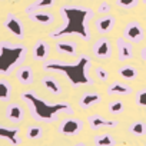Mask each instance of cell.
Instances as JSON below:
<instances>
[{
	"label": "cell",
	"instance_id": "6da1fadb",
	"mask_svg": "<svg viewBox=\"0 0 146 146\" xmlns=\"http://www.w3.org/2000/svg\"><path fill=\"white\" fill-rule=\"evenodd\" d=\"M60 15L63 17V26L49 33V37L57 40L64 36H79L82 40L89 42L90 35V22L95 17V12L83 6H62Z\"/></svg>",
	"mask_w": 146,
	"mask_h": 146
},
{
	"label": "cell",
	"instance_id": "7a4b0ae2",
	"mask_svg": "<svg viewBox=\"0 0 146 146\" xmlns=\"http://www.w3.org/2000/svg\"><path fill=\"white\" fill-rule=\"evenodd\" d=\"M20 98L27 105L30 116L39 122L50 123V122H54L60 113H70V115L73 113V108L69 103H64V102L49 103L33 92H23Z\"/></svg>",
	"mask_w": 146,
	"mask_h": 146
},
{
	"label": "cell",
	"instance_id": "3957f363",
	"mask_svg": "<svg viewBox=\"0 0 146 146\" xmlns=\"http://www.w3.org/2000/svg\"><path fill=\"white\" fill-rule=\"evenodd\" d=\"M89 66H90V59L86 54H82L75 63H66L60 60H47L43 63L44 70L63 73L75 88L93 83V79H90L89 76Z\"/></svg>",
	"mask_w": 146,
	"mask_h": 146
},
{
	"label": "cell",
	"instance_id": "277c9868",
	"mask_svg": "<svg viewBox=\"0 0 146 146\" xmlns=\"http://www.w3.org/2000/svg\"><path fill=\"white\" fill-rule=\"evenodd\" d=\"M27 57V47L22 43L0 42V75L9 76Z\"/></svg>",
	"mask_w": 146,
	"mask_h": 146
},
{
	"label": "cell",
	"instance_id": "5b68a950",
	"mask_svg": "<svg viewBox=\"0 0 146 146\" xmlns=\"http://www.w3.org/2000/svg\"><path fill=\"white\" fill-rule=\"evenodd\" d=\"M83 127H85L83 120L76 119V117H67V119L62 120L57 132L60 135H66V136H75V135H79L83 130Z\"/></svg>",
	"mask_w": 146,
	"mask_h": 146
},
{
	"label": "cell",
	"instance_id": "8992f818",
	"mask_svg": "<svg viewBox=\"0 0 146 146\" xmlns=\"http://www.w3.org/2000/svg\"><path fill=\"white\" fill-rule=\"evenodd\" d=\"M123 37L132 43H140L145 39V29L139 22H129L123 27Z\"/></svg>",
	"mask_w": 146,
	"mask_h": 146
},
{
	"label": "cell",
	"instance_id": "52a82bcc",
	"mask_svg": "<svg viewBox=\"0 0 146 146\" xmlns=\"http://www.w3.org/2000/svg\"><path fill=\"white\" fill-rule=\"evenodd\" d=\"M112 53H113V49H112V43L108 37H100L93 44V54L98 57V59H102V60H108L112 57Z\"/></svg>",
	"mask_w": 146,
	"mask_h": 146
},
{
	"label": "cell",
	"instance_id": "ba28073f",
	"mask_svg": "<svg viewBox=\"0 0 146 146\" xmlns=\"http://www.w3.org/2000/svg\"><path fill=\"white\" fill-rule=\"evenodd\" d=\"M116 49H117V60L125 63L133 59V46L132 42L126 40L123 36L116 39Z\"/></svg>",
	"mask_w": 146,
	"mask_h": 146
},
{
	"label": "cell",
	"instance_id": "9c48e42d",
	"mask_svg": "<svg viewBox=\"0 0 146 146\" xmlns=\"http://www.w3.org/2000/svg\"><path fill=\"white\" fill-rule=\"evenodd\" d=\"M5 27H6L10 33H13L15 37H17V39H23V37H25V29H23L22 20H20L16 15L9 13V15L6 16Z\"/></svg>",
	"mask_w": 146,
	"mask_h": 146
},
{
	"label": "cell",
	"instance_id": "30bf717a",
	"mask_svg": "<svg viewBox=\"0 0 146 146\" xmlns=\"http://www.w3.org/2000/svg\"><path fill=\"white\" fill-rule=\"evenodd\" d=\"M88 125L92 130H99L103 127H116L119 125V122L112 120V119H105L100 115H90L88 117Z\"/></svg>",
	"mask_w": 146,
	"mask_h": 146
},
{
	"label": "cell",
	"instance_id": "8fae6325",
	"mask_svg": "<svg viewBox=\"0 0 146 146\" xmlns=\"http://www.w3.org/2000/svg\"><path fill=\"white\" fill-rule=\"evenodd\" d=\"M50 54V46L47 42L44 40H37L35 44H33V49H32V56H33V60L36 62H44Z\"/></svg>",
	"mask_w": 146,
	"mask_h": 146
},
{
	"label": "cell",
	"instance_id": "7c38bea8",
	"mask_svg": "<svg viewBox=\"0 0 146 146\" xmlns=\"http://www.w3.org/2000/svg\"><path fill=\"white\" fill-rule=\"evenodd\" d=\"M29 19L37 25H42V26H50L53 22H54V15L50 13V12H44V10H35V12H30L27 13Z\"/></svg>",
	"mask_w": 146,
	"mask_h": 146
},
{
	"label": "cell",
	"instance_id": "4fadbf2b",
	"mask_svg": "<svg viewBox=\"0 0 146 146\" xmlns=\"http://www.w3.org/2000/svg\"><path fill=\"white\" fill-rule=\"evenodd\" d=\"M33 69L32 66L29 64H22L17 70H16V79L20 85H25V86H29L33 83Z\"/></svg>",
	"mask_w": 146,
	"mask_h": 146
},
{
	"label": "cell",
	"instance_id": "5bb4252c",
	"mask_svg": "<svg viewBox=\"0 0 146 146\" xmlns=\"http://www.w3.org/2000/svg\"><path fill=\"white\" fill-rule=\"evenodd\" d=\"M95 26H96V30L100 35H106L115 27V17L109 16V15H102L100 17L96 19Z\"/></svg>",
	"mask_w": 146,
	"mask_h": 146
},
{
	"label": "cell",
	"instance_id": "9a60e30c",
	"mask_svg": "<svg viewBox=\"0 0 146 146\" xmlns=\"http://www.w3.org/2000/svg\"><path fill=\"white\" fill-rule=\"evenodd\" d=\"M133 89L123 82H113L108 86V95L109 96H129L132 95Z\"/></svg>",
	"mask_w": 146,
	"mask_h": 146
},
{
	"label": "cell",
	"instance_id": "2e32d148",
	"mask_svg": "<svg viewBox=\"0 0 146 146\" xmlns=\"http://www.w3.org/2000/svg\"><path fill=\"white\" fill-rule=\"evenodd\" d=\"M102 102V96L98 92H86L79 99V106L82 109H90Z\"/></svg>",
	"mask_w": 146,
	"mask_h": 146
},
{
	"label": "cell",
	"instance_id": "e0dca14e",
	"mask_svg": "<svg viewBox=\"0 0 146 146\" xmlns=\"http://www.w3.org/2000/svg\"><path fill=\"white\" fill-rule=\"evenodd\" d=\"M19 127H6V126H0V137L7 139L12 145H20L22 139L19 136Z\"/></svg>",
	"mask_w": 146,
	"mask_h": 146
},
{
	"label": "cell",
	"instance_id": "ac0fdd59",
	"mask_svg": "<svg viewBox=\"0 0 146 146\" xmlns=\"http://www.w3.org/2000/svg\"><path fill=\"white\" fill-rule=\"evenodd\" d=\"M54 47L59 53L67 54V56H75L78 52V43L72 40H59Z\"/></svg>",
	"mask_w": 146,
	"mask_h": 146
},
{
	"label": "cell",
	"instance_id": "d6986e66",
	"mask_svg": "<svg viewBox=\"0 0 146 146\" xmlns=\"http://www.w3.org/2000/svg\"><path fill=\"white\" fill-rule=\"evenodd\" d=\"M23 109L19 103H10L6 109V117L13 123H20L23 120Z\"/></svg>",
	"mask_w": 146,
	"mask_h": 146
},
{
	"label": "cell",
	"instance_id": "ffe728a7",
	"mask_svg": "<svg viewBox=\"0 0 146 146\" xmlns=\"http://www.w3.org/2000/svg\"><path fill=\"white\" fill-rule=\"evenodd\" d=\"M42 85L52 95H62V85L59 83V80L54 76H43L42 78Z\"/></svg>",
	"mask_w": 146,
	"mask_h": 146
},
{
	"label": "cell",
	"instance_id": "44dd1931",
	"mask_svg": "<svg viewBox=\"0 0 146 146\" xmlns=\"http://www.w3.org/2000/svg\"><path fill=\"white\" fill-rule=\"evenodd\" d=\"M117 73H119V76L122 79H125L126 82H132V80H135L137 78V69L135 66H132V64H123V66H120L119 70H117Z\"/></svg>",
	"mask_w": 146,
	"mask_h": 146
},
{
	"label": "cell",
	"instance_id": "7402d4cb",
	"mask_svg": "<svg viewBox=\"0 0 146 146\" xmlns=\"http://www.w3.org/2000/svg\"><path fill=\"white\" fill-rule=\"evenodd\" d=\"M93 142H95V146H113L116 143V140L113 139V136L109 135V133L96 135L95 139H93Z\"/></svg>",
	"mask_w": 146,
	"mask_h": 146
},
{
	"label": "cell",
	"instance_id": "603a6c76",
	"mask_svg": "<svg viewBox=\"0 0 146 146\" xmlns=\"http://www.w3.org/2000/svg\"><path fill=\"white\" fill-rule=\"evenodd\" d=\"M129 133L135 136H145L146 135V123L143 120H136L129 126Z\"/></svg>",
	"mask_w": 146,
	"mask_h": 146
},
{
	"label": "cell",
	"instance_id": "cb8c5ba5",
	"mask_svg": "<svg viewBox=\"0 0 146 146\" xmlns=\"http://www.w3.org/2000/svg\"><path fill=\"white\" fill-rule=\"evenodd\" d=\"M54 5V0H36L35 3H32L30 6L26 7V13L39 10V9H44V7H52Z\"/></svg>",
	"mask_w": 146,
	"mask_h": 146
},
{
	"label": "cell",
	"instance_id": "d4e9b609",
	"mask_svg": "<svg viewBox=\"0 0 146 146\" xmlns=\"http://www.w3.org/2000/svg\"><path fill=\"white\" fill-rule=\"evenodd\" d=\"M12 96V86L7 80L0 79V100H10Z\"/></svg>",
	"mask_w": 146,
	"mask_h": 146
},
{
	"label": "cell",
	"instance_id": "484cf974",
	"mask_svg": "<svg viewBox=\"0 0 146 146\" xmlns=\"http://www.w3.org/2000/svg\"><path fill=\"white\" fill-rule=\"evenodd\" d=\"M125 110V103L122 100H112L109 103V112L110 115H120Z\"/></svg>",
	"mask_w": 146,
	"mask_h": 146
},
{
	"label": "cell",
	"instance_id": "4316f807",
	"mask_svg": "<svg viewBox=\"0 0 146 146\" xmlns=\"http://www.w3.org/2000/svg\"><path fill=\"white\" fill-rule=\"evenodd\" d=\"M42 135H43V129H42L40 126H37V125H33V126H30V127L27 129V137L32 139V140L40 139Z\"/></svg>",
	"mask_w": 146,
	"mask_h": 146
},
{
	"label": "cell",
	"instance_id": "83f0119b",
	"mask_svg": "<svg viewBox=\"0 0 146 146\" xmlns=\"http://www.w3.org/2000/svg\"><path fill=\"white\" fill-rule=\"evenodd\" d=\"M135 103L140 108H146V88L140 89L135 96Z\"/></svg>",
	"mask_w": 146,
	"mask_h": 146
},
{
	"label": "cell",
	"instance_id": "f1b7e54d",
	"mask_svg": "<svg viewBox=\"0 0 146 146\" xmlns=\"http://www.w3.org/2000/svg\"><path fill=\"white\" fill-rule=\"evenodd\" d=\"M139 3V0H116V5L122 9H133Z\"/></svg>",
	"mask_w": 146,
	"mask_h": 146
},
{
	"label": "cell",
	"instance_id": "f546056e",
	"mask_svg": "<svg viewBox=\"0 0 146 146\" xmlns=\"http://www.w3.org/2000/svg\"><path fill=\"white\" fill-rule=\"evenodd\" d=\"M95 73H96V78L100 80V82H108L109 79V72L105 69V67H96L95 69Z\"/></svg>",
	"mask_w": 146,
	"mask_h": 146
},
{
	"label": "cell",
	"instance_id": "4dcf8cb0",
	"mask_svg": "<svg viewBox=\"0 0 146 146\" xmlns=\"http://www.w3.org/2000/svg\"><path fill=\"white\" fill-rule=\"evenodd\" d=\"M98 12H99L100 15L109 13V12H110V5H109L108 2H102V3L99 5V7H98Z\"/></svg>",
	"mask_w": 146,
	"mask_h": 146
},
{
	"label": "cell",
	"instance_id": "1f68e13d",
	"mask_svg": "<svg viewBox=\"0 0 146 146\" xmlns=\"http://www.w3.org/2000/svg\"><path fill=\"white\" fill-rule=\"evenodd\" d=\"M140 57H142L143 62H146V47L142 49V52H140Z\"/></svg>",
	"mask_w": 146,
	"mask_h": 146
},
{
	"label": "cell",
	"instance_id": "d6a6232c",
	"mask_svg": "<svg viewBox=\"0 0 146 146\" xmlns=\"http://www.w3.org/2000/svg\"><path fill=\"white\" fill-rule=\"evenodd\" d=\"M75 146H86V145H85V143H82V142H80V143H76V145H75Z\"/></svg>",
	"mask_w": 146,
	"mask_h": 146
},
{
	"label": "cell",
	"instance_id": "836d02e7",
	"mask_svg": "<svg viewBox=\"0 0 146 146\" xmlns=\"http://www.w3.org/2000/svg\"><path fill=\"white\" fill-rule=\"evenodd\" d=\"M142 3H143V5H146V0H142Z\"/></svg>",
	"mask_w": 146,
	"mask_h": 146
},
{
	"label": "cell",
	"instance_id": "e575fe53",
	"mask_svg": "<svg viewBox=\"0 0 146 146\" xmlns=\"http://www.w3.org/2000/svg\"><path fill=\"white\" fill-rule=\"evenodd\" d=\"M0 2H3V0H0Z\"/></svg>",
	"mask_w": 146,
	"mask_h": 146
}]
</instances>
